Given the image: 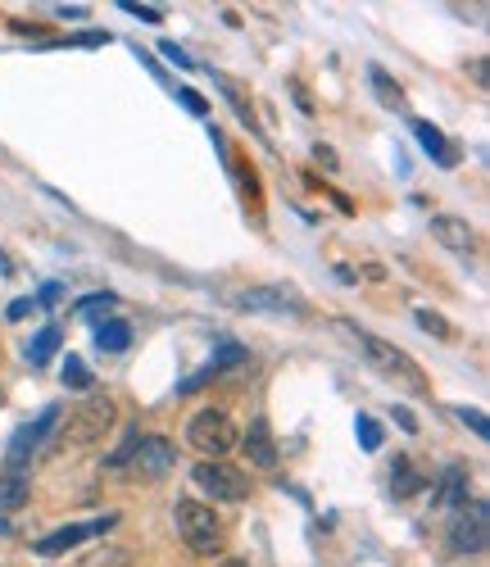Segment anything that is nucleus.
Here are the masks:
<instances>
[{
	"label": "nucleus",
	"mask_w": 490,
	"mask_h": 567,
	"mask_svg": "<svg viewBox=\"0 0 490 567\" xmlns=\"http://www.w3.org/2000/svg\"><path fill=\"white\" fill-rule=\"evenodd\" d=\"M59 295H64V291H59V286H55V282H50V286H41V295H37V304H55V300H59Z\"/></svg>",
	"instance_id": "nucleus-31"
},
{
	"label": "nucleus",
	"mask_w": 490,
	"mask_h": 567,
	"mask_svg": "<svg viewBox=\"0 0 490 567\" xmlns=\"http://www.w3.org/2000/svg\"><path fill=\"white\" fill-rule=\"evenodd\" d=\"M132 345V327L128 323H100L96 327V350H105V354H123Z\"/></svg>",
	"instance_id": "nucleus-17"
},
{
	"label": "nucleus",
	"mask_w": 490,
	"mask_h": 567,
	"mask_svg": "<svg viewBox=\"0 0 490 567\" xmlns=\"http://www.w3.org/2000/svg\"><path fill=\"white\" fill-rule=\"evenodd\" d=\"M468 468L463 463H450V468L441 472V490H436V509H459V504H468Z\"/></svg>",
	"instance_id": "nucleus-13"
},
{
	"label": "nucleus",
	"mask_w": 490,
	"mask_h": 567,
	"mask_svg": "<svg viewBox=\"0 0 490 567\" xmlns=\"http://www.w3.org/2000/svg\"><path fill=\"white\" fill-rule=\"evenodd\" d=\"M114 309V295H87V300L78 304L82 318H91V323H105V313Z\"/></svg>",
	"instance_id": "nucleus-24"
},
{
	"label": "nucleus",
	"mask_w": 490,
	"mask_h": 567,
	"mask_svg": "<svg viewBox=\"0 0 490 567\" xmlns=\"http://www.w3.org/2000/svg\"><path fill=\"white\" fill-rule=\"evenodd\" d=\"M118 513H105V518H87V522H73V527H59V531H50V536H41L37 545V554L41 558H55V554H69V549H78L82 540H91V536H105V531H114L118 527Z\"/></svg>",
	"instance_id": "nucleus-7"
},
{
	"label": "nucleus",
	"mask_w": 490,
	"mask_h": 567,
	"mask_svg": "<svg viewBox=\"0 0 490 567\" xmlns=\"http://www.w3.org/2000/svg\"><path fill=\"white\" fill-rule=\"evenodd\" d=\"M159 50H164L168 64H177V69H191V55H187V50H177V41H159Z\"/></svg>",
	"instance_id": "nucleus-26"
},
{
	"label": "nucleus",
	"mask_w": 490,
	"mask_h": 567,
	"mask_svg": "<svg viewBox=\"0 0 490 567\" xmlns=\"http://www.w3.org/2000/svg\"><path fill=\"white\" fill-rule=\"evenodd\" d=\"M55 350H59V327H41V332L28 341V350H23V354L32 359V368H41V363H46Z\"/></svg>",
	"instance_id": "nucleus-19"
},
{
	"label": "nucleus",
	"mask_w": 490,
	"mask_h": 567,
	"mask_svg": "<svg viewBox=\"0 0 490 567\" xmlns=\"http://www.w3.org/2000/svg\"><path fill=\"white\" fill-rule=\"evenodd\" d=\"M345 332L354 336V345H359V354L368 363H373L377 372H386L391 382H400V386H409L413 395H427V377H422V368L409 359V354L400 350V345H391V341H382V336H373V332H359L354 323H345Z\"/></svg>",
	"instance_id": "nucleus-2"
},
{
	"label": "nucleus",
	"mask_w": 490,
	"mask_h": 567,
	"mask_svg": "<svg viewBox=\"0 0 490 567\" xmlns=\"http://www.w3.org/2000/svg\"><path fill=\"white\" fill-rule=\"evenodd\" d=\"M64 386H73V391H91V372H87V363H82L78 354L64 359Z\"/></svg>",
	"instance_id": "nucleus-21"
},
{
	"label": "nucleus",
	"mask_w": 490,
	"mask_h": 567,
	"mask_svg": "<svg viewBox=\"0 0 490 567\" xmlns=\"http://www.w3.org/2000/svg\"><path fill=\"white\" fill-rule=\"evenodd\" d=\"M241 309L250 313H300V295L286 291V286H255V291L241 295Z\"/></svg>",
	"instance_id": "nucleus-9"
},
{
	"label": "nucleus",
	"mask_w": 490,
	"mask_h": 567,
	"mask_svg": "<svg viewBox=\"0 0 490 567\" xmlns=\"http://www.w3.org/2000/svg\"><path fill=\"white\" fill-rule=\"evenodd\" d=\"M137 472L141 477H164L168 468L177 463V450H173V440H164V436H141V445H137Z\"/></svg>",
	"instance_id": "nucleus-10"
},
{
	"label": "nucleus",
	"mask_w": 490,
	"mask_h": 567,
	"mask_svg": "<svg viewBox=\"0 0 490 567\" xmlns=\"http://www.w3.org/2000/svg\"><path fill=\"white\" fill-rule=\"evenodd\" d=\"M137 445H141V436H137V431H128V440H123V445H118V450H114V454H109V459H105V468H109V472H118V468H128V463H132V459H137Z\"/></svg>",
	"instance_id": "nucleus-22"
},
{
	"label": "nucleus",
	"mask_w": 490,
	"mask_h": 567,
	"mask_svg": "<svg viewBox=\"0 0 490 567\" xmlns=\"http://www.w3.org/2000/svg\"><path fill=\"white\" fill-rule=\"evenodd\" d=\"M177 100H182V105H187V109H191V114H205V109H209V105H205V100H200V96H196V91H187V87H177Z\"/></svg>",
	"instance_id": "nucleus-28"
},
{
	"label": "nucleus",
	"mask_w": 490,
	"mask_h": 567,
	"mask_svg": "<svg viewBox=\"0 0 490 567\" xmlns=\"http://www.w3.org/2000/svg\"><path fill=\"white\" fill-rule=\"evenodd\" d=\"M123 10H128L132 19H141V23H159V19H164L159 5H132V0H123Z\"/></svg>",
	"instance_id": "nucleus-25"
},
{
	"label": "nucleus",
	"mask_w": 490,
	"mask_h": 567,
	"mask_svg": "<svg viewBox=\"0 0 490 567\" xmlns=\"http://www.w3.org/2000/svg\"><path fill=\"white\" fill-rule=\"evenodd\" d=\"M173 522H177V536L187 540V549H196V554H218L223 527H218V513L209 509V504L182 499V504L173 509Z\"/></svg>",
	"instance_id": "nucleus-4"
},
{
	"label": "nucleus",
	"mask_w": 490,
	"mask_h": 567,
	"mask_svg": "<svg viewBox=\"0 0 490 567\" xmlns=\"http://www.w3.org/2000/svg\"><path fill=\"white\" fill-rule=\"evenodd\" d=\"M191 481H196L205 495L223 499V504H241V499L250 495V477H245L241 468H232V463H218V459H200Z\"/></svg>",
	"instance_id": "nucleus-6"
},
{
	"label": "nucleus",
	"mask_w": 490,
	"mask_h": 567,
	"mask_svg": "<svg viewBox=\"0 0 490 567\" xmlns=\"http://www.w3.org/2000/svg\"><path fill=\"white\" fill-rule=\"evenodd\" d=\"M395 418H400V427H404V431H418V422H413V413H409V409H395Z\"/></svg>",
	"instance_id": "nucleus-32"
},
{
	"label": "nucleus",
	"mask_w": 490,
	"mask_h": 567,
	"mask_svg": "<svg viewBox=\"0 0 490 567\" xmlns=\"http://www.w3.org/2000/svg\"><path fill=\"white\" fill-rule=\"evenodd\" d=\"M28 495H32L28 472H23V468H0V509H5V513L23 509Z\"/></svg>",
	"instance_id": "nucleus-15"
},
{
	"label": "nucleus",
	"mask_w": 490,
	"mask_h": 567,
	"mask_svg": "<svg viewBox=\"0 0 490 567\" xmlns=\"http://www.w3.org/2000/svg\"><path fill=\"white\" fill-rule=\"evenodd\" d=\"M109 427H114V400H109V395H87L82 404L69 409V418L59 422L55 450H87V445H100Z\"/></svg>",
	"instance_id": "nucleus-1"
},
{
	"label": "nucleus",
	"mask_w": 490,
	"mask_h": 567,
	"mask_svg": "<svg viewBox=\"0 0 490 567\" xmlns=\"http://www.w3.org/2000/svg\"><path fill=\"white\" fill-rule=\"evenodd\" d=\"M187 445H191V450H200L205 459H218V463H223L227 454L236 450V427H232V418H227L223 409H200V413H191V422H187Z\"/></svg>",
	"instance_id": "nucleus-3"
},
{
	"label": "nucleus",
	"mask_w": 490,
	"mask_h": 567,
	"mask_svg": "<svg viewBox=\"0 0 490 567\" xmlns=\"http://www.w3.org/2000/svg\"><path fill=\"white\" fill-rule=\"evenodd\" d=\"M459 418H463V422H468V427H472V431H477V436H481V440H486V436H490V427H486V418H481V409H459Z\"/></svg>",
	"instance_id": "nucleus-27"
},
{
	"label": "nucleus",
	"mask_w": 490,
	"mask_h": 567,
	"mask_svg": "<svg viewBox=\"0 0 490 567\" xmlns=\"http://www.w3.org/2000/svg\"><path fill=\"white\" fill-rule=\"evenodd\" d=\"M32 309H37V300H14V304H10V318L19 323V318H28Z\"/></svg>",
	"instance_id": "nucleus-30"
},
{
	"label": "nucleus",
	"mask_w": 490,
	"mask_h": 567,
	"mask_svg": "<svg viewBox=\"0 0 490 567\" xmlns=\"http://www.w3.org/2000/svg\"><path fill=\"white\" fill-rule=\"evenodd\" d=\"M354 427H359V440H363V450H382V422L377 418H368V413H359V422H354Z\"/></svg>",
	"instance_id": "nucleus-23"
},
{
	"label": "nucleus",
	"mask_w": 490,
	"mask_h": 567,
	"mask_svg": "<svg viewBox=\"0 0 490 567\" xmlns=\"http://www.w3.org/2000/svg\"><path fill=\"white\" fill-rule=\"evenodd\" d=\"M413 132H418V141L427 146V155H432L441 168H454V164H459V150H454L450 141L441 137V128H436V123H427V118H413Z\"/></svg>",
	"instance_id": "nucleus-14"
},
{
	"label": "nucleus",
	"mask_w": 490,
	"mask_h": 567,
	"mask_svg": "<svg viewBox=\"0 0 490 567\" xmlns=\"http://www.w3.org/2000/svg\"><path fill=\"white\" fill-rule=\"evenodd\" d=\"M413 323L422 327V332H432V336H441V341H454V327L445 323L441 313H432V309H418L413 313Z\"/></svg>",
	"instance_id": "nucleus-20"
},
{
	"label": "nucleus",
	"mask_w": 490,
	"mask_h": 567,
	"mask_svg": "<svg viewBox=\"0 0 490 567\" xmlns=\"http://www.w3.org/2000/svg\"><path fill=\"white\" fill-rule=\"evenodd\" d=\"M245 459H250V468H264V472L277 468V440L268 431V418L250 422V431H245Z\"/></svg>",
	"instance_id": "nucleus-12"
},
{
	"label": "nucleus",
	"mask_w": 490,
	"mask_h": 567,
	"mask_svg": "<svg viewBox=\"0 0 490 567\" xmlns=\"http://www.w3.org/2000/svg\"><path fill=\"white\" fill-rule=\"evenodd\" d=\"M490 545V509L486 499H468L454 509V522H450V549L454 554H486Z\"/></svg>",
	"instance_id": "nucleus-5"
},
{
	"label": "nucleus",
	"mask_w": 490,
	"mask_h": 567,
	"mask_svg": "<svg viewBox=\"0 0 490 567\" xmlns=\"http://www.w3.org/2000/svg\"><path fill=\"white\" fill-rule=\"evenodd\" d=\"M368 78H373V91H377V100H382L386 109H400V105H404V91H400V82H395L391 73L382 69V64H373V69H368Z\"/></svg>",
	"instance_id": "nucleus-18"
},
{
	"label": "nucleus",
	"mask_w": 490,
	"mask_h": 567,
	"mask_svg": "<svg viewBox=\"0 0 490 567\" xmlns=\"http://www.w3.org/2000/svg\"><path fill=\"white\" fill-rule=\"evenodd\" d=\"M468 73H472V82H477V87H490V69H486V59H472Z\"/></svg>",
	"instance_id": "nucleus-29"
},
{
	"label": "nucleus",
	"mask_w": 490,
	"mask_h": 567,
	"mask_svg": "<svg viewBox=\"0 0 490 567\" xmlns=\"http://www.w3.org/2000/svg\"><path fill=\"white\" fill-rule=\"evenodd\" d=\"M55 422H59V409H55V404H50V409L41 413L37 422H28V427H19V431H14V440H10V463H5V468H23V463L32 459V450H37L41 440H46V431L55 427Z\"/></svg>",
	"instance_id": "nucleus-8"
},
{
	"label": "nucleus",
	"mask_w": 490,
	"mask_h": 567,
	"mask_svg": "<svg viewBox=\"0 0 490 567\" xmlns=\"http://www.w3.org/2000/svg\"><path fill=\"white\" fill-rule=\"evenodd\" d=\"M218 567H250V563H245V558H223Z\"/></svg>",
	"instance_id": "nucleus-33"
},
{
	"label": "nucleus",
	"mask_w": 490,
	"mask_h": 567,
	"mask_svg": "<svg viewBox=\"0 0 490 567\" xmlns=\"http://www.w3.org/2000/svg\"><path fill=\"white\" fill-rule=\"evenodd\" d=\"M432 236L445 245V250H454V255H468V250H477V232H472L468 218L436 214V218H432Z\"/></svg>",
	"instance_id": "nucleus-11"
},
{
	"label": "nucleus",
	"mask_w": 490,
	"mask_h": 567,
	"mask_svg": "<svg viewBox=\"0 0 490 567\" xmlns=\"http://www.w3.org/2000/svg\"><path fill=\"white\" fill-rule=\"evenodd\" d=\"M422 486H427L422 468L409 459V454H400V459H395V468H391V495L395 499H409V495H418Z\"/></svg>",
	"instance_id": "nucleus-16"
}]
</instances>
